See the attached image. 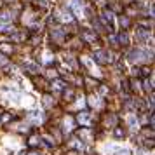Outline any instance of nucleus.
Here are the masks:
<instances>
[{
  "mask_svg": "<svg viewBox=\"0 0 155 155\" xmlns=\"http://www.w3.org/2000/svg\"><path fill=\"white\" fill-rule=\"evenodd\" d=\"M5 28H7V26H4V25H0V32H5Z\"/></svg>",
  "mask_w": 155,
  "mask_h": 155,
  "instance_id": "1",
  "label": "nucleus"
},
{
  "mask_svg": "<svg viewBox=\"0 0 155 155\" xmlns=\"http://www.w3.org/2000/svg\"><path fill=\"white\" fill-rule=\"evenodd\" d=\"M32 155H37V153H32Z\"/></svg>",
  "mask_w": 155,
  "mask_h": 155,
  "instance_id": "2",
  "label": "nucleus"
}]
</instances>
